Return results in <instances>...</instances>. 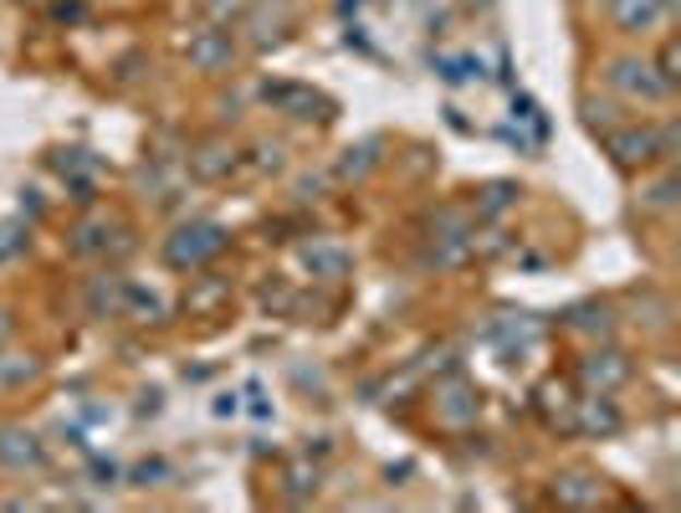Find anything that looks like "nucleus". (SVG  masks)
Here are the masks:
<instances>
[{
	"mask_svg": "<svg viewBox=\"0 0 681 513\" xmlns=\"http://www.w3.org/2000/svg\"><path fill=\"white\" fill-rule=\"evenodd\" d=\"M226 252V231H220L216 222H195V226H180L175 237H169L165 256H169V267H205L211 256Z\"/></svg>",
	"mask_w": 681,
	"mask_h": 513,
	"instance_id": "nucleus-1",
	"label": "nucleus"
},
{
	"mask_svg": "<svg viewBox=\"0 0 681 513\" xmlns=\"http://www.w3.org/2000/svg\"><path fill=\"white\" fill-rule=\"evenodd\" d=\"M671 144H677L671 129H625V134H610V154H616L620 165H650V159L671 154Z\"/></svg>",
	"mask_w": 681,
	"mask_h": 513,
	"instance_id": "nucleus-2",
	"label": "nucleus"
},
{
	"mask_svg": "<svg viewBox=\"0 0 681 513\" xmlns=\"http://www.w3.org/2000/svg\"><path fill=\"white\" fill-rule=\"evenodd\" d=\"M610 83H616L620 93H631V98H666V93H671V83H666L656 68H646V62H616V68H610Z\"/></svg>",
	"mask_w": 681,
	"mask_h": 513,
	"instance_id": "nucleus-3",
	"label": "nucleus"
},
{
	"mask_svg": "<svg viewBox=\"0 0 681 513\" xmlns=\"http://www.w3.org/2000/svg\"><path fill=\"white\" fill-rule=\"evenodd\" d=\"M226 303H231V277H200L195 288L184 293L190 319H211V313H220Z\"/></svg>",
	"mask_w": 681,
	"mask_h": 513,
	"instance_id": "nucleus-4",
	"label": "nucleus"
},
{
	"mask_svg": "<svg viewBox=\"0 0 681 513\" xmlns=\"http://www.w3.org/2000/svg\"><path fill=\"white\" fill-rule=\"evenodd\" d=\"M0 462L16 467V473H26V467H41L47 452H41V442H36L32 431H0Z\"/></svg>",
	"mask_w": 681,
	"mask_h": 513,
	"instance_id": "nucleus-5",
	"label": "nucleus"
},
{
	"mask_svg": "<svg viewBox=\"0 0 681 513\" xmlns=\"http://www.w3.org/2000/svg\"><path fill=\"white\" fill-rule=\"evenodd\" d=\"M610 16H616L625 32H650V26L666 16V0H610Z\"/></svg>",
	"mask_w": 681,
	"mask_h": 513,
	"instance_id": "nucleus-6",
	"label": "nucleus"
},
{
	"mask_svg": "<svg viewBox=\"0 0 681 513\" xmlns=\"http://www.w3.org/2000/svg\"><path fill=\"white\" fill-rule=\"evenodd\" d=\"M302 267L313 277H344L349 273V252L333 247V241H308V247H302Z\"/></svg>",
	"mask_w": 681,
	"mask_h": 513,
	"instance_id": "nucleus-7",
	"label": "nucleus"
},
{
	"mask_svg": "<svg viewBox=\"0 0 681 513\" xmlns=\"http://www.w3.org/2000/svg\"><path fill=\"white\" fill-rule=\"evenodd\" d=\"M599 493H605V482L589 478V473H564V478L553 482V498L569 503V509H595Z\"/></svg>",
	"mask_w": 681,
	"mask_h": 513,
	"instance_id": "nucleus-8",
	"label": "nucleus"
},
{
	"mask_svg": "<svg viewBox=\"0 0 681 513\" xmlns=\"http://www.w3.org/2000/svg\"><path fill=\"white\" fill-rule=\"evenodd\" d=\"M584 385H595V391H610V385H620V380L631 375V365L616 355V349H605V355H589L584 359Z\"/></svg>",
	"mask_w": 681,
	"mask_h": 513,
	"instance_id": "nucleus-9",
	"label": "nucleus"
},
{
	"mask_svg": "<svg viewBox=\"0 0 681 513\" xmlns=\"http://www.w3.org/2000/svg\"><path fill=\"white\" fill-rule=\"evenodd\" d=\"M190 62L205 68V72L226 68V62H231V36H226V32H200L195 41H190Z\"/></svg>",
	"mask_w": 681,
	"mask_h": 513,
	"instance_id": "nucleus-10",
	"label": "nucleus"
},
{
	"mask_svg": "<svg viewBox=\"0 0 681 513\" xmlns=\"http://www.w3.org/2000/svg\"><path fill=\"white\" fill-rule=\"evenodd\" d=\"M574 427L599 431V437H610V431H620V410L610 406V401L589 395V401H580V410H574Z\"/></svg>",
	"mask_w": 681,
	"mask_h": 513,
	"instance_id": "nucleus-11",
	"label": "nucleus"
},
{
	"mask_svg": "<svg viewBox=\"0 0 681 513\" xmlns=\"http://www.w3.org/2000/svg\"><path fill=\"white\" fill-rule=\"evenodd\" d=\"M262 98H266V103H283V108H292L298 119H313L308 108H328V103L313 98L308 87H283V83H277V87H262Z\"/></svg>",
	"mask_w": 681,
	"mask_h": 513,
	"instance_id": "nucleus-12",
	"label": "nucleus"
},
{
	"mask_svg": "<svg viewBox=\"0 0 681 513\" xmlns=\"http://www.w3.org/2000/svg\"><path fill=\"white\" fill-rule=\"evenodd\" d=\"M123 277H98V283H93V293H87V308H93V313H118V308H123Z\"/></svg>",
	"mask_w": 681,
	"mask_h": 513,
	"instance_id": "nucleus-13",
	"label": "nucleus"
},
{
	"mask_svg": "<svg viewBox=\"0 0 681 513\" xmlns=\"http://www.w3.org/2000/svg\"><path fill=\"white\" fill-rule=\"evenodd\" d=\"M36 375V359L32 355H0V391H11V385H26Z\"/></svg>",
	"mask_w": 681,
	"mask_h": 513,
	"instance_id": "nucleus-14",
	"label": "nucleus"
},
{
	"mask_svg": "<svg viewBox=\"0 0 681 513\" xmlns=\"http://www.w3.org/2000/svg\"><path fill=\"white\" fill-rule=\"evenodd\" d=\"M441 395H446V406H441V410H446V421H471V416H477V406H482V401L466 391V385H446Z\"/></svg>",
	"mask_w": 681,
	"mask_h": 513,
	"instance_id": "nucleus-15",
	"label": "nucleus"
},
{
	"mask_svg": "<svg viewBox=\"0 0 681 513\" xmlns=\"http://www.w3.org/2000/svg\"><path fill=\"white\" fill-rule=\"evenodd\" d=\"M513 205V186H487L482 190V211L487 216H498V211H507Z\"/></svg>",
	"mask_w": 681,
	"mask_h": 513,
	"instance_id": "nucleus-16",
	"label": "nucleus"
},
{
	"mask_svg": "<svg viewBox=\"0 0 681 513\" xmlns=\"http://www.w3.org/2000/svg\"><path fill=\"white\" fill-rule=\"evenodd\" d=\"M57 170H62V175H83V170H93V159H87V150H67L62 159H57Z\"/></svg>",
	"mask_w": 681,
	"mask_h": 513,
	"instance_id": "nucleus-17",
	"label": "nucleus"
},
{
	"mask_svg": "<svg viewBox=\"0 0 681 513\" xmlns=\"http://www.w3.org/2000/svg\"><path fill=\"white\" fill-rule=\"evenodd\" d=\"M16 252H21V222H5L0 226V262L16 256Z\"/></svg>",
	"mask_w": 681,
	"mask_h": 513,
	"instance_id": "nucleus-18",
	"label": "nucleus"
},
{
	"mask_svg": "<svg viewBox=\"0 0 681 513\" xmlns=\"http://www.w3.org/2000/svg\"><path fill=\"white\" fill-rule=\"evenodd\" d=\"M661 77L666 83H677V41H666L661 47Z\"/></svg>",
	"mask_w": 681,
	"mask_h": 513,
	"instance_id": "nucleus-19",
	"label": "nucleus"
},
{
	"mask_svg": "<svg viewBox=\"0 0 681 513\" xmlns=\"http://www.w3.org/2000/svg\"><path fill=\"white\" fill-rule=\"evenodd\" d=\"M671 195H677V186H671V180H661V186L650 190V205H671Z\"/></svg>",
	"mask_w": 681,
	"mask_h": 513,
	"instance_id": "nucleus-20",
	"label": "nucleus"
}]
</instances>
